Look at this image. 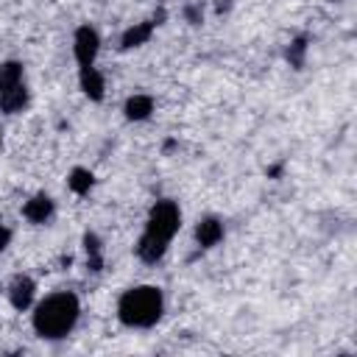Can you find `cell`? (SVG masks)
<instances>
[{"mask_svg": "<svg viewBox=\"0 0 357 357\" xmlns=\"http://www.w3.org/2000/svg\"><path fill=\"white\" fill-rule=\"evenodd\" d=\"M78 312H81V304H78V298L73 293H53L36 307L33 329H36L39 337L59 340L75 326Z\"/></svg>", "mask_w": 357, "mask_h": 357, "instance_id": "cell-1", "label": "cell"}, {"mask_svg": "<svg viewBox=\"0 0 357 357\" xmlns=\"http://www.w3.org/2000/svg\"><path fill=\"white\" fill-rule=\"evenodd\" d=\"M162 307H165V298H162V290L159 287H151V284H142V287H131L120 296V304H117V318L126 324V326H153L159 318H162Z\"/></svg>", "mask_w": 357, "mask_h": 357, "instance_id": "cell-2", "label": "cell"}, {"mask_svg": "<svg viewBox=\"0 0 357 357\" xmlns=\"http://www.w3.org/2000/svg\"><path fill=\"white\" fill-rule=\"evenodd\" d=\"M181 226V212L173 201H156L151 215H148V226H145V234L148 237H156L162 243H170L173 234L178 231Z\"/></svg>", "mask_w": 357, "mask_h": 357, "instance_id": "cell-3", "label": "cell"}, {"mask_svg": "<svg viewBox=\"0 0 357 357\" xmlns=\"http://www.w3.org/2000/svg\"><path fill=\"white\" fill-rule=\"evenodd\" d=\"M73 50H75V59H78L81 67H92V64H95V56H98V50H100V36H98V31L89 28V25H81V28L75 31V45H73Z\"/></svg>", "mask_w": 357, "mask_h": 357, "instance_id": "cell-4", "label": "cell"}, {"mask_svg": "<svg viewBox=\"0 0 357 357\" xmlns=\"http://www.w3.org/2000/svg\"><path fill=\"white\" fill-rule=\"evenodd\" d=\"M33 293H36V284L28 276H14L8 284V301L14 310H28L33 301Z\"/></svg>", "mask_w": 357, "mask_h": 357, "instance_id": "cell-5", "label": "cell"}, {"mask_svg": "<svg viewBox=\"0 0 357 357\" xmlns=\"http://www.w3.org/2000/svg\"><path fill=\"white\" fill-rule=\"evenodd\" d=\"M195 240H198L201 248L218 245V243L223 240V223H220L218 218H204V220H198V226H195Z\"/></svg>", "mask_w": 357, "mask_h": 357, "instance_id": "cell-6", "label": "cell"}, {"mask_svg": "<svg viewBox=\"0 0 357 357\" xmlns=\"http://www.w3.org/2000/svg\"><path fill=\"white\" fill-rule=\"evenodd\" d=\"M153 28H156V22H153V20L131 25V28H128V31L120 36V47H123V50H131V47H139V45H145V42L151 39Z\"/></svg>", "mask_w": 357, "mask_h": 357, "instance_id": "cell-7", "label": "cell"}, {"mask_svg": "<svg viewBox=\"0 0 357 357\" xmlns=\"http://www.w3.org/2000/svg\"><path fill=\"white\" fill-rule=\"evenodd\" d=\"M22 215H25L31 223H45V220L53 215V201H50L45 192H39V195H33V198L22 206Z\"/></svg>", "mask_w": 357, "mask_h": 357, "instance_id": "cell-8", "label": "cell"}, {"mask_svg": "<svg viewBox=\"0 0 357 357\" xmlns=\"http://www.w3.org/2000/svg\"><path fill=\"white\" fill-rule=\"evenodd\" d=\"M25 106H28V89H25L22 84H17V86H11V89H6V92H0V112L17 114V112H22Z\"/></svg>", "mask_w": 357, "mask_h": 357, "instance_id": "cell-9", "label": "cell"}, {"mask_svg": "<svg viewBox=\"0 0 357 357\" xmlns=\"http://www.w3.org/2000/svg\"><path fill=\"white\" fill-rule=\"evenodd\" d=\"M81 89L89 100H103V75L95 70V67H81Z\"/></svg>", "mask_w": 357, "mask_h": 357, "instance_id": "cell-10", "label": "cell"}, {"mask_svg": "<svg viewBox=\"0 0 357 357\" xmlns=\"http://www.w3.org/2000/svg\"><path fill=\"white\" fill-rule=\"evenodd\" d=\"M165 251H167V243H162V240H156V237H148V234H142L139 243H137V257H139L142 262H148V265L159 262V259L165 257Z\"/></svg>", "mask_w": 357, "mask_h": 357, "instance_id": "cell-11", "label": "cell"}, {"mask_svg": "<svg viewBox=\"0 0 357 357\" xmlns=\"http://www.w3.org/2000/svg\"><path fill=\"white\" fill-rule=\"evenodd\" d=\"M123 112H126L128 120H148L151 112H153V98L151 95H131L126 100Z\"/></svg>", "mask_w": 357, "mask_h": 357, "instance_id": "cell-12", "label": "cell"}, {"mask_svg": "<svg viewBox=\"0 0 357 357\" xmlns=\"http://www.w3.org/2000/svg\"><path fill=\"white\" fill-rule=\"evenodd\" d=\"M84 251H86V268L92 273L103 271V245H100V240H98L95 231H86L84 234Z\"/></svg>", "mask_w": 357, "mask_h": 357, "instance_id": "cell-13", "label": "cell"}, {"mask_svg": "<svg viewBox=\"0 0 357 357\" xmlns=\"http://www.w3.org/2000/svg\"><path fill=\"white\" fill-rule=\"evenodd\" d=\"M307 36H296L290 45H287V50H284V59H287V64L293 67V70H301L304 67V59H307Z\"/></svg>", "mask_w": 357, "mask_h": 357, "instance_id": "cell-14", "label": "cell"}, {"mask_svg": "<svg viewBox=\"0 0 357 357\" xmlns=\"http://www.w3.org/2000/svg\"><path fill=\"white\" fill-rule=\"evenodd\" d=\"M22 84V64L20 61H3L0 64V92Z\"/></svg>", "mask_w": 357, "mask_h": 357, "instance_id": "cell-15", "label": "cell"}, {"mask_svg": "<svg viewBox=\"0 0 357 357\" xmlns=\"http://www.w3.org/2000/svg\"><path fill=\"white\" fill-rule=\"evenodd\" d=\"M67 184H70V190H73L75 195H86V192L92 190V184H95V176H92L86 167H75V170L70 173V178H67Z\"/></svg>", "mask_w": 357, "mask_h": 357, "instance_id": "cell-16", "label": "cell"}, {"mask_svg": "<svg viewBox=\"0 0 357 357\" xmlns=\"http://www.w3.org/2000/svg\"><path fill=\"white\" fill-rule=\"evenodd\" d=\"M184 17H187L190 25H198L201 17H204V11H201V6H187V8H184Z\"/></svg>", "mask_w": 357, "mask_h": 357, "instance_id": "cell-17", "label": "cell"}, {"mask_svg": "<svg viewBox=\"0 0 357 357\" xmlns=\"http://www.w3.org/2000/svg\"><path fill=\"white\" fill-rule=\"evenodd\" d=\"M8 243H11V229H6V226L0 223V251H3Z\"/></svg>", "mask_w": 357, "mask_h": 357, "instance_id": "cell-18", "label": "cell"}, {"mask_svg": "<svg viewBox=\"0 0 357 357\" xmlns=\"http://www.w3.org/2000/svg\"><path fill=\"white\" fill-rule=\"evenodd\" d=\"M268 176H271V178H279V176H282V165H273V167H268Z\"/></svg>", "mask_w": 357, "mask_h": 357, "instance_id": "cell-19", "label": "cell"}, {"mask_svg": "<svg viewBox=\"0 0 357 357\" xmlns=\"http://www.w3.org/2000/svg\"><path fill=\"white\" fill-rule=\"evenodd\" d=\"M0 151H3V134H0Z\"/></svg>", "mask_w": 357, "mask_h": 357, "instance_id": "cell-20", "label": "cell"}]
</instances>
